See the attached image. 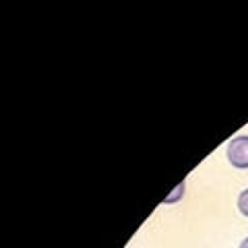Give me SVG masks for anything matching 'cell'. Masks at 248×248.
I'll list each match as a JSON object with an SVG mask.
<instances>
[{
    "instance_id": "6da1fadb",
    "label": "cell",
    "mask_w": 248,
    "mask_h": 248,
    "mask_svg": "<svg viewBox=\"0 0 248 248\" xmlns=\"http://www.w3.org/2000/svg\"><path fill=\"white\" fill-rule=\"evenodd\" d=\"M226 157L238 170L248 168V135H240L232 139L226 147Z\"/></svg>"
},
{
    "instance_id": "7a4b0ae2",
    "label": "cell",
    "mask_w": 248,
    "mask_h": 248,
    "mask_svg": "<svg viewBox=\"0 0 248 248\" xmlns=\"http://www.w3.org/2000/svg\"><path fill=\"white\" fill-rule=\"evenodd\" d=\"M238 211L248 217V188L240 192V197H238Z\"/></svg>"
},
{
    "instance_id": "3957f363",
    "label": "cell",
    "mask_w": 248,
    "mask_h": 248,
    "mask_svg": "<svg viewBox=\"0 0 248 248\" xmlns=\"http://www.w3.org/2000/svg\"><path fill=\"white\" fill-rule=\"evenodd\" d=\"M182 190H184V182L178 186V192H176V195H172V197H168V199H166V203H174V201H178V197L182 195Z\"/></svg>"
},
{
    "instance_id": "277c9868",
    "label": "cell",
    "mask_w": 248,
    "mask_h": 248,
    "mask_svg": "<svg viewBox=\"0 0 248 248\" xmlns=\"http://www.w3.org/2000/svg\"><path fill=\"white\" fill-rule=\"evenodd\" d=\"M240 248H248V238H244L242 242H240Z\"/></svg>"
}]
</instances>
